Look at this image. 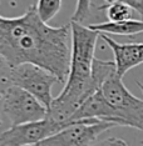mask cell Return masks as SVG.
Segmentation results:
<instances>
[{"label": "cell", "mask_w": 143, "mask_h": 146, "mask_svg": "<svg viewBox=\"0 0 143 146\" xmlns=\"http://www.w3.org/2000/svg\"><path fill=\"white\" fill-rule=\"evenodd\" d=\"M35 9L40 20L45 24H48L60 11L62 0H38Z\"/></svg>", "instance_id": "cell-11"}, {"label": "cell", "mask_w": 143, "mask_h": 146, "mask_svg": "<svg viewBox=\"0 0 143 146\" xmlns=\"http://www.w3.org/2000/svg\"><path fill=\"white\" fill-rule=\"evenodd\" d=\"M104 1H107V3H108V4H112V3L117 1V0H104Z\"/></svg>", "instance_id": "cell-16"}, {"label": "cell", "mask_w": 143, "mask_h": 146, "mask_svg": "<svg viewBox=\"0 0 143 146\" xmlns=\"http://www.w3.org/2000/svg\"><path fill=\"white\" fill-rule=\"evenodd\" d=\"M72 54L69 74L64 88L54 98L48 110V117L66 125L75 111L88 98L101 89L109 75L115 71L114 61L94 58L99 33L89 26L70 21Z\"/></svg>", "instance_id": "cell-2"}, {"label": "cell", "mask_w": 143, "mask_h": 146, "mask_svg": "<svg viewBox=\"0 0 143 146\" xmlns=\"http://www.w3.org/2000/svg\"><path fill=\"white\" fill-rule=\"evenodd\" d=\"M117 125L101 120H78L68 122L62 130L36 146H92L103 132Z\"/></svg>", "instance_id": "cell-6"}, {"label": "cell", "mask_w": 143, "mask_h": 146, "mask_svg": "<svg viewBox=\"0 0 143 146\" xmlns=\"http://www.w3.org/2000/svg\"><path fill=\"white\" fill-rule=\"evenodd\" d=\"M23 146H34V145H23Z\"/></svg>", "instance_id": "cell-17"}, {"label": "cell", "mask_w": 143, "mask_h": 146, "mask_svg": "<svg viewBox=\"0 0 143 146\" xmlns=\"http://www.w3.org/2000/svg\"><path fill=\"white\" fill-rule=\"evenodd\" d=\"M99 36L107 42V45L113 51L115 72L118 76L123 78L126 72H128L131 69L143 64V42L121 44L105 34H101Z\"/></svg>", "instance_id": "cell-8"}, {"label": "cell", "mask_w": 143, "mask_h": 146, "mask_svg": "<svg viewBox=\"0 0 143 146\" xmlns=\"http://www.w3.org/2000/svg\"><path fill=\"white\" fill-rule=\"evenodd\" d=\"M92 30L101 34H114V35H124L132 36L143 33V20L129 19L121 23H102V24H92L88 25Z\"/></svg>", "instance_id": "cell-9"}, {"label": "cell", "mask_w": 143, "mask_h": 146, "mask_svg": "<svg viewBox=\"0 0 143 146\" xmlns=\"http://www.w3.org/2000/svg\"><path fill=\"white\" fill-rule=\"evenodd\" d=\"M92 146H128V144L119 137H107L102 141H97Z\"/></svg>", "instance_id": "cell-13"}, {"label": "cell", "mask_w": 143, "mask_h": 146, "mask_svg": "<svg viewBox=\"0 0 143 146\" xmlns=\"http://www.w3.org/2000/svg\"><path fill=\"white\" fill-rule=\"evenodd\" d=\"M6 79L10 85L18 86L29 92L45 106L46 110H49L54 100L52 89L54 84L59 82L54 74L34 64H21L9 69Z\"/></svg>", "instance_id": "cell-4"}, {"label": "cell", "mask_w": 143, "mask_h": 146, "mask_svg": "<svg viewBox=\"0 0 143 146\" xmlns=\"http://www.w3.org/2000/svg\"><path fill=\"white\" fill-rule=\"evenodd\" d=\"M1 109L11 126L39 121L48 116V110L33 95L10 85L3 92Z\"/></svg>", "instance_id": "cell-5"}, {"label": "cell", "mask_w": 143, "mask_h": 146, "mask_svg": "<svg viewBox=\"0 0 143 146\" xmlns=\"http://www.w3.org/2000/svg\"><path fill=\"white\" fill-rule=\"evenodd\" d=\"M103 9H107V16L111 23H121L132 19V9L119 0L105 6H99V10Z\"/></svg>", "instance_id": "cell-10"}, {"label": "cell", "mask_w": 143, "mask_h": 146, "mask_svg": "<svg viewBox=\"0 0 143 146\" xmlns=\"http://www.w3.org/2000/svg\"><path fill=\"white\" fill-rule=\"evenodd\" d=\"M91 6H92V0H77L75 10L72 15L70 21L83 24V21L87 20V18L91 14Z\"/></svg>", "instance_id": "cell-12"}, {"label": "cell", "mask_w": 143, "mask_h": 146, "mask_svg": "<svg viewBox=\"0 0 143 146\" xmlns=\"http://www.w3.org/2000/svg\"><path fill=\"white\" fill-rule=\"evenodd\" d=\"M0 125H1V119H0Z\"/></svg>", "instance_id": "cell-18"}, {"label": "cell", "mask_w": 143, "mask_h": 146, "mask_svg": "<svg viewBox=\"0 0 143 146\" xmlns=\"http://www.w3.org/2000/svg\"><path fill=\"white\" fill-rule=\"evenodd\" d=\"M65 125L58 124L48 116L39 121L10 126L8 130L0 134V146H36L39 142L56 134Z\"/></svg>", "instance_id": "cell-7"}, {"label": "cell", "mask_w": 143, "mask_h": 146, "mask_svg": "<svg viewBox=\"0 0 143 146\" xmlns=\"http://www.w3.org/2000/svg\"><path fill=\"white\" fill-rule=\"evenodd\" d=\"M119 1L128 5L132 10H134L141 16V20H143V0H119Z\"/></svg>", "instance_id": "cell-14"}, {"label": "cell", "mask_w": 143, "mask_h": 146, "mask_svg": "<svg viewBox=\"0 0 143 146\" xmlns=\"http://www.w3.org/2000/svg\"><path fill=\"white\" fill-rule=\"evenodd\" d=\"M99 91L115 112L119 126H128L143 131V100L126 88L117 72L114 71L105 79Z\"/></svg>", "instance_id": "cell-3"}, {"label": "cell", "mask_w": 143, "mask_h": 146, "mask_svg": "<svg viewBox=\"0 0 143 146\" xmlns=\"http://www.w3.org/2000/svg\"><path fill=\"white\" fill-rule=\"evenodd\" d=\"M137 85L139 86V89H141V91H142V94H143V84H142V82H139V81H137Z\"/></svg>", "instance_id": "cell-15"}, {"label": "cell", "mask_w": 143, "mask_h": 146, "mask_svg": "<svg viewBox=\"0 0 143 146\" xmlns=\"http://www.w3.org/2000/svg\"><path fill=\"white\" fill-rule=\"evenodd\" d=\"M72 25L43 23L35 5L16 18L0 15V60L9 69L34 64L50 71L59 82L66 81L70 68Z\"/></svg>", "instance_id": "cell-1"}]
</instances>
